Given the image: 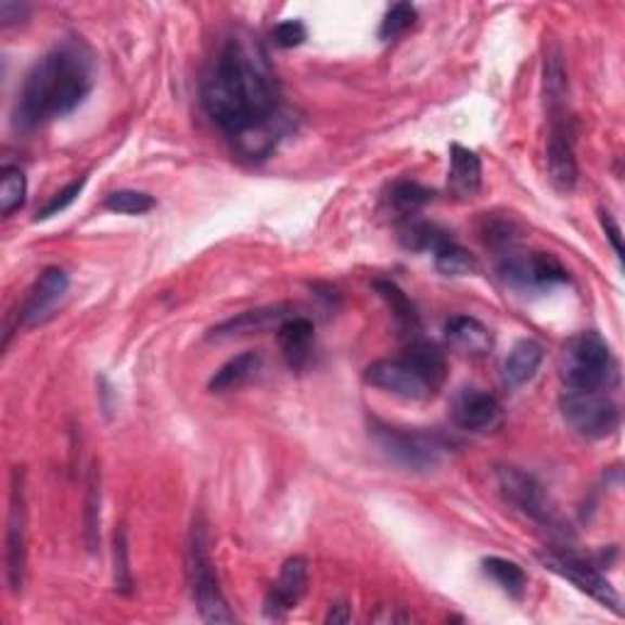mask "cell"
I'll list each match as a JSON object with an SVG mask.
<instances>
[{
	"label": "cell",
	"instance_id": "12",
	"mask_svg": "<svg viewBox=\"0 0 625 625\" xmlns=\"http://www.w3.org/2000/svg\"><path fill=\"white\" fill-rule=\"evenodd\" d=\"M547 174L557 191L572 193L579 181V166L574 156V137L570 115L550 117V135H547Z\"/></svg>",
	"mask_w": 625,
	"mask_h": 625
},
{
	"label": "cell",
	"instance_id": "16",
	"mask_svg": "<svg viewBox=\"0 0 625 625\" xmlns=\"http://www.w3.org/2000/svg\"><path fill=\"white\" fill-rule=\"evenodd\" d=\"M308 582V564L303 557H291V560L283 562L279 579L273 582V586L267 594V613L273 618H281L283 613H289L291 609H296L303 591H306Z\"/></svg>",
	"mask_w": 625,
	"mask_h": 625
},
{
	"label": "cell",
	"instance_id": "8",
	"mask_svg": "<svg viewBox=\"0 0 625 625\" xmlns=\"http://www.w3.org/2000/svg\"><path fill=\"white\" fill-rule=\"evenodd\" d=\"M27 572V498H25V472L13 469L10 482V508L5 527V576L13 594L23 591Z\"/></svg>",
	"mask_w": 625,
	"mask_h": 625
},
{
	"label": "cell",
	"instance_id": "24",
	"mask_svg": "<svg viewBox=\"0 0 625 625\" xmlns=\"http://www.w3.org/2000/svg\"><path fill=\"white\" fill-rule=\"evenodd\" d=\"M374 289L381 298L386 301L388 310L394 312V320L396 326L406 332V335H416L420 330V316L413 306V301L406 296V291L398 286L396 281L391 279H377L374 281Z\"/></svg>",
	"mask_w": 625,
	"mask_h": 625
},
{
	"label": "cell",
	"instance_id": "5",
	"mask_svg": "<svg viewBox=\"0 0 625 625\" xmlns=\"http://www.w3.org/2000/svg\"><path fill=\"white\" fill-rule=\"evenodd\" d=\"M371 437L391 462L410 469V472H433L443 464L445 443L425 430L374 423Z\"/></svg>",
	"mask_w": 625,
	"mask_h": 625
},
{
	"label": "cell",
	"instance_id": "2",
	"mask_svg": "<svg viewBox=\"0 0 625 625\" xmlns=\"http://www.w3.org/2000/svg\"><path fill=\"white\" fill-rule=\"evenodd\" d=\"M93 91V54L81 39H64L29 68L13 105V125L33 132L66 117Z\"/></svg>",
	"mask_w": 625,
	"mask_h": 625
},
{
	"label": "cell",
	"instance_id": "35",
	"mask_svg": "<svg viewBox=\"0 0 625 625\" xmlns=\"http://www.w3.org/2000/svg\"><path fill=\"white\" fill-rule=\"evenodd\" d=\"M84 186H86V179H76L72 183H66L62 191H56L52 199H49L42 208L37 211V220H47V218H54V215H59V213H64L68 205H72L78 195H81Z\"/></svg>",
	"mask_w": 625,
	"mask_h": 625
},
{
	"label": "cell",
	"instance_id": "14",
	"mask_svg": "<svg viewBox=\"0 0 625 625\" xmlns=\"http://www.w3.org/2000/svg\"><path fill=\"white\" fill-rule=\"evenodd\" d=\"M66 291L68 273L59 267L44 269L33 283V289L27 291L23 308H20V322H23V326H39V322H44L54 312L56 303L66 296Z\"/></svg>",
	"mask_w": 625,
	"mask_h": 625
},
{
	"label": "cell",
	"instance_id": "28",
	"mask_svg": "<svg viewBox=\"0 0 625 625\" xmlns=\"http://www.w3.org/2000/svg\"><path fill=\"white\" fill-rule=\"evenodd\" d=\"M482 566H484L486 576H492V579L501 586L508 596H513V599H521V596L525 594V586H527L525 572L515 562L503 560V557H486Z\"/></svg>",
	"mask_w": 625,
	"mask_h": 625
},
{
	"label": "cell",
	"instance_id": "17",
	"mask_svg": "<svg viewBox=\"0 0 625 625\" xmlns=\"http://www.w3.org/2000/svg\"><path fill=\"white\" fill-rule=\"evenodd\" d=\"M293 312L289 306H267V308H254L244 310L240 316L222 320L220 326L211 330V337H234V335H252V332H267L273 330L283 320H289Z\"/></svg>",
	"mask_w": 625,
	"mask_h": 625
},
{
	"label": "cell",
	"instance_id": "22",
	"mask_svg": "<svg viewBox=\"0 0 625 625\" xmlns=\"http://www.w3.org/2000/svg\"><path fill=\"white\" fill-rule=\"evenodd\" d=\"M262 365V357L259 352H242V355L232 357L225 361V365L215 371L208 381V388L213 394H228V391L240 388L242 384H247V381L257 374V369Z\"/></svg>",
	"mask_w": 625,
	"mask_h": 625
},
{
	"label": "cell",
	"instance_id": "38",
	"mask_svg": "<svg viewBox=\"0 0 625 625\" xmlns=\"http://www.w3.org/2000/svg\"><path fill=\"white\" fill-rule=\"evenodd\" d=\"M601 225H603V230H605V238H609V242H611V247L615 250V254H618V257H623V240H621L618 222L613 220L611 213H601Z\"/></svg>",
	"mask_w": 625,
	"mask_h": 625
},
{
	"label": "cell",
	"instance_id": "39",
	"mask_svg": "<svg viewBox=\"0 0 625 625\" xmlns=\"http://www.w3.org/2000/svg\"><path fill=\"white\" fill-rule=\"evenodd\" d=\"M328 623H349V605L347 603H335L330 605V613L326 615Z\"/></svg>",
	"mask_w": 625,
	"mask_h": 625
},
{
	"label": "cell",
	"instance_id": "37",
	"mask_svg": "<svg viewBox=\"0 0 625 625\" xmlns=\"http://www.w3.org/2000/svg\"><path fill=\"white\" fill-rule=\"evenodd\" d=\"M23 17H27L25 3H15V0H3V3H0V23H3V27L15 25Z\"/></svg>",
	"mask_w": 625,
	"mask_h": 625
},
{
	"label": "cell",
	"instance_id": "4",
	"mask_svg": "<svg viewBox=\"0 0 625 625\" xmlns=\"http://www.w3.org/2000/svg\"><path fill=\"white\" fill-rule=\"evenodd\" d=\"M186 576H189L191 596L195 609L205 623H232L234 613L230 611L228 599L220 589L218 574L208 547V531L203 518H195L189 535V550H186Z\"/></svg>",
	"mask_w": 625,
	"mask_h": 625
},
{
	"label": "cell",
	"instance_id": "18",
	"mask_svg": "<svg viewBox=\"0 0 625 625\" xmlns=\"http://www.w3.org/2000/svg\"><path fill=\"white\" fill-rule=\"evenodd\" d=\"M445 335L449 345L472 357H482L494 347L492 330H488L482 320H476L472 316L449 318L445 322Z\"/></svg>",
	"mask_w": 625,
	"mask_h": 625
},
{
	"label": "cell",
	"instance_id": "10",
	"mask_svg": "<svg viewBox=\"0 0 625 625\" xmlns=\"http://www.w3.org/2000/svg\"><path fill=\"white\" fill-rule=\"evenodd\" d=\"M496 479L503 496L518 511L525 513L531 521L550 527V531L560 527V518H557L554 506L550 503V496L545 494V486L537 482L533 474H525L523 469L503 464L496 469Z\"/></svg>",
	"mask_w": 625,
	"mask_h": 625
},
{
	"label": "cell",
	"instance_id": "19",
	"mask_svg": "<svg viewBox=\"0 0 625 625\" xmlns=\"http://www.w3.org/2000/svg\"><path fill=\"white\" fill-rule=\"evenodd\" d=\"M545 349L537 340L533 337H523L518 340L515 345L508 352L503 359V381L508 386H523L527 381H533L537 369L543 365Z\"/></svg>",
	"mask_w": 625,
	"mask_h": 625
},
{
	"label": "cell",
	"instance_id": "33",
	"mask_svg": "<svg viewBox=\"0 0 625 625\" xmlns=\"http://www.w3.org/2000/svg\"><path fill=\"white\" fill-rule=\"evenodd\" d=\"M113 557H115V589L120 594L132 591V572H130V557H127V535L123 527H117L113 537Z\"/></svg>",
	"mask_w": 625,
	"mask_h": 625
},
{
	"label": "cell",
	"instance_id": "13",
	"mask_svg": "<svg viewBox=\"0 0 625 625\" xmlns=\"http://www.w3.org/2000/svg\"><path fill=\"white\" fill-rule=\"evenodd\" d=\"M449 413H452L455 425L467 430V433H486L501 420V404L488 391L467 386L457 391Z\"/></svg>",
	"mask_w": 625,
	"mask_h": 625
},
{
	"label": "cell",
	"instance_id": "25",
	"mask_svg": "<svg viewBox=\"0 0 625 625\" xmlns=\"http://www.w3.org/2000/svg\"><path fill=\"white\" fill-rule=\"evenodd\" d=\"M447 240H452V234L428 220L406 218L404 228H400V242L416 252H435L439 244H445Z\"/></svg>",
	"mask_w": 625,
	"mask_h": 625
},
{
	"label": "cell",
	"instance_id": "15",
	"mask_svg": "<svg viewBox=\"0 0 625 625\" xmlns=\"http://www.w3.org/2000/svg\"><path fill=\"white\" fill-rule=\"evenodd\" d=\"M293 113L289 107H281V111L269 117L267 123H262L257 127H252V130L242 132L240 137H234L230 140L234 144V150H238L242 156H250V160H264V156H269L277 146L281 144V140H286L289 132L293 130Z\"/></svg>",
	"mask_w": 625,
	"mask_h": 625
},
{
	"label": "cell",
	"instance_id": "20",
	"mask_svg": "<svg viewBox=\"0 0 625 625\" xmlns=\"http://www.w3.org/2000/svg\"><path fill=\"white\" fill-rule=\"evenodd\" d=\"M447 183L455 195L472 199L479 186H482V160H479V154L462 144L449 146Z\"/></svg>",
	"mask_w": 625,
	"mask_h": 625
},
{
	"label": "cell",
	"instance_id": "30",
	"mask_svg": "<svg viewBox=\"0 0 625 625\" xmlns=\"http://www.w3.org/2000/svg\"><path fill=\"white\" fill-rule=\"evenodd\" d=\"M103 205H105V211L117 213V215H144L154 208L156 201H154V195L144 191L123 189V191L107 193Z\"/></svg>",
	"mask_w": 625,
	"mask_h": 625
},
{
	"label": "cell",
	"instance_id": "1",
	"mask_svg": "<svg viewBox=\"0 0 625 625\" xmlns=\"http://www.w3.org/2000/svg\"><path fill=\"white\" fill-rule=\"evenodd\" d=\"M201 98L205 113L230 140L267 123L283 107L267 49L244 29L225 37L203 78Z\"/></svg>",
	"mask_w": 625,
	"mask_h": 625
},
{
	"label": "cell",
	"instance_id": "34",
	"mask_svg": "<svg viewBox=\"0 0 625 625\" xmlns=\"http://www.w3.org/2000/svg\"><path fill=\"white\" fill-rule=\"evenodd\" d=\"M98 525H101V482H98V472L93 469L86 494V540L91 550H95Z\"/></svg>",
	"mask_w": 625,
	"mask_h": 625
},
{
	"label": "cell",
	"instance_id": "27",
	"mask_svg": "<svg viewBox=\"0 0 625 625\" xmlns=\"http://www.w3.org/2000/svg\"><path fill=\"white\" fill-rule=\"evenodd\" d=\"M430 201H433V191L418 181H396L388 191L391 208L404 215V218H413Z\"/></svg>",
	"mask_w": 625,
	"mask_h": 625
},
{
	"label": "cell",
	"instance_id": "36",
	"mask_svg": "<svg viewBox=\"0 0 625 625\" xmlns=\"http://www.w3.org/2000/svg\"><path fill=\"white\" fill-rule=\"evenodd\" d=\"M271 37H273V44L291 49V47H301L303 42H306L308 29L301 23V20H283V23H279L271 29Z\"/></svg>",
	"mask_w": 625,
	"mask_h": 625
},
{
	"label": "cell",
	"instance_id": "23",
	"mask_svg": "<svg viewBox=\"0 0 625 625\" xmlns=\"http://www.w3.org/2000/svg\"><path fill=\"white\" fill-rule=\"evenodd\" d=\"M400 357H404L408 365L413 367L435 391L445 381V371H447L445 355L435 345H430V342L413 340Z\"/></svg>",
	"mask_w": 625,
	"mask_h": 625
},
{
	"label": "cell",
	"instance_id": "32",
	"mask_svg": "<svg viewBox=\"0 0 625 625\" xmlns=\"http://www.w3.org/2000/svg\"><path fill=\"white\" fill-rule=\"evenodd\" d=\"M482 234H484V242L488 244V247H494L503 254V252L515 247L518 228L506 218H486L482 225Z\"/></svg>",
	"mask_w": 625,
	"mask_h": 625
},
{
	"label": "cell",
	"instance_id": "11",
	"mask_svg": "<svg viewBox=\"0 0 625 625\" xmlns=\"http://www.w3.org/2000/svg\"><path fill=\"white\" fill-rule=\"evenodd\" d=\"M365 381L369 386L406 400H425L435 394V388L404 357L371 361L365 369Z\"/></svg>",
	"mask_w": 625,
	"mask_h": 625
},
{
	"label": "cell",
	"instance_id": "31",
	"mask_svg": "<svg viewBox=\"0 0 625 625\" xmlns=\"http://www.w3.org/2000/svg\"><path fill=\"white\" fill-rule=\"evenodd\" d=\"M418 20V10L416 5L410 3H396L386 10L384 20H381V27H379V37L381 39H396L416 25Z\"/></svg>",
	"mask_w": 625,
	"mask_h": 625
},
{
	"label": "cell",
	"instance_id": "9",
	"mask_svg": "<svg viewBox=\"0 0 625 625\" xmlns=\"http://www.w3.org/2000/svg\"><path fill=\"white\" fill-rule=\"evenodd\" d=\"M540 562L545 564V570H550L557 576H562V579L574 584L576 589L591 596L594 601L611 609L615 615H623L621 594L615 591V586L599 572V566H594L591 562L570 552H543Z\"/></svg>",
	"mask_w": 625,
	"mask_h": 625
},
{
	"label": "cell",
	"instance_id": "26",
	"mask_svg": "<svg viewBox=\"0 0 625 625\" xmlns=\"http://www.w3.org/2000/svg\"><path fill=\"white\" fill-rule=\"evenodd\" d=\"M435 269L445 277H469V273L479 271V262L472 252H467L462 244L455 240H447L445 244L433 252Z\"/></svg>",
	"mask_w": 625,
	"mask_h": 625
},
{
	"label": "cell",
	"instance_id": "21",
	"mask_svg": "<svg viewBox=\"0 0 625 625\" xmlns=\"http://www.w3.org/2000/svg\"><path fill=\"white\" fill-rule=\"evenodd\" d=\"M279 345L283 349V357L289 359L291 367H303L310 357V345L316 337V328L308 318L291 316L279 326Z\"/></svg>",
	"mask_w": 625,
	"mask_h": 625
},
{
	"label": "cell",
	"instance_id": "29",
	"mask_svg": "<svg viewBox=\"0 0 625 625\" xmlns=\"http://www.w3.org/2000/svg\"><path fill=\"white\" fill-rule=\"evenodd\" d=\"M27 199V176L20 166H3L0 174V213L13 215L25 205Z\"/></svg>",
	"mask_w": 625,
	"mask_h": 625
},
{
	"label": "cell",
	"instance_id": "7",
	"mask_svg": "<svg viewBox=\"0 0 625 625\" xmlns=\"http://www.w3.org/2000/svg\"><path fill=\"white\" fill-rule=\"evenodd\" d=\"M498 273L511 289L518 291H550L570 281V273L547 252L508 250L498 259Z\"/></svg>",
	"mask_w": 625,
	"mask_h": 625
},
{
	"label": "cell",
	"instance_id": "6",
	"mask_svg": "<svg viewBox=\"0 0 625 625\" xmlns=\"http://www.w3.org/2000/svg\"><path fill=\"white\" fill-rule=\"evenodd\" d=\"M560 413L564 423L584 439H605L621 428V406L605 391L564 388Z\"/></svg>",
	"mask_w": 625,
	"mask_h": 625
},
{
	"label": "cell",
	"instance_id": "3",
	"mask_svg": "<svg viewBox=\"0 0 625 625\" xmlns=\"http://www.w3.org/2000/svg\"><path fill=\"white\" fill-rule=\"evenodd\" d=\"M560 379L564 388L609 391L618 379L609 342L594 330L576 332L560 352Z\"/></svg>",
	"mask_w": 625,
	"mask_h": 625
}]
</instances>
